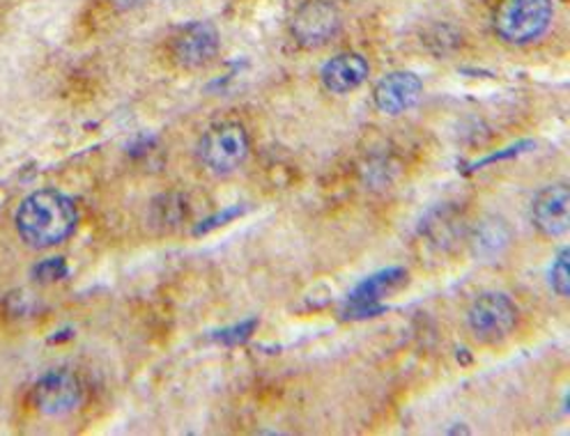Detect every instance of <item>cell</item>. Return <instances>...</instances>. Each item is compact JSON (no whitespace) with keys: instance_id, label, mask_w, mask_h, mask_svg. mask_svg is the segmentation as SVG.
<instances>
[{"instance_id":"4","label":"cell","mask_w":570,"mask_h":436,"mask_svg":"<svg viewBox=\"0 0 570 436\" xmlns=\"http://www.w3.org/2000/svg\"><path fill=\"white\" fill-rule=\"evenodd\" d=\"M343 28V12L334 0H306L291 21L293 40L302 49H323L327 47Z\"/></svg>"},{"instance_id":"8","label":"cell","mask_w":570,"mask_h":436,"mask_svg":"<svg viewBox=\"0 0 570 436\" xmlns=\"http://www.w3.org/2000/svg\"><path fill=\"white\" fill-rule=\"evenodd\" d=\"M531 224L543 237H563L570 228V189L552 185L539 191L531 202Z\"/></svg>"},{"instance_id":"3","label":"cell","mask_w":570,"mask_h":436,"mask_svg":"<svg viewBox=\"0 0 570 436\" xmlns=\"http://www.w3.org/2000/svg\"><path fill=\"white\" fill-rule=\"evenodd\" d=\"M248 152H252V140L239 122H219L212 125L196 145V157L200 166H205L214 175H228L237 170Z\"/></svg>"},{"instance_id":"14","label":"cell","mask_w":570,"mask_h":436,"mask_svg":"<svg viewBox=\"0 0 570 436\" xmlns=\"http://www.w3.org/2000/svg\"><path fill=\"white\" fill-rule=\"evenodd\" d=\"M256 319H248V321H242V324H237V326H233V329H226V331H222V336H219V340L222 343H226V345H237V343H242V340H246L248 336L254 334V329H256Z\"/></svg>"},{"instance_id":"1","label":"cell","mask_w":570,"mask_h":436,"mask_svg":"<svg viewBox=\"0 0 570 436\" xmlns=\"http://www.w3.org/2000/svg\"><path fill=\"white\" fill-rule=\"evenodd\" d=\"M17 232L30 248H51L62 244L79 224V211L71 198L60 191L42 189L30 194L17 209Z\"/></svg>"},{"instance_id":"7","label":"cell","mask_w":570,"mask_h":436,"mask_svg":"<svg viewBox=\"0 0 570 436\" xmlns=\"http://www.w3.org/2000/svg\"><path fill=\"white\" fill-rule=\"evenodd\" d=\"M83 399L81 382L69 370H51L42 375L32 388V403L40 414L60 418L75 412Z\"/></svg>"},{"instance_id":"6","label":"cell","mask_w":570,"mask_h":436,"mask_svg":"<svg viewBox=\"0 0 570 436\" xmlns=\"http://www.w3.org/2000/svg\"><path fill=\"white\" fill-rule=\"evenodd\" d=\"M222 49L219 30L209 21H191L177 28L170 38V60L180 69H203L214 62Z\"/></svg>"},{"instance_id":"10","label":"cell","mask_w":570,"mask_h":436,"mask_svg":"<svg viewBox=\"0 0 570 436\" xmlns=\"http://www.w3.org/2000/svg\"><path fill=\"white\" fill-rule=\"evenodd\" d=\"M472 256L481 262H497L513 244V230L502 216H483L468 235Z\"/></svg>"},{"instance_id":"9","label":"cell","mask_w":570,"mask_h":436,"mask_svg":"<svg viewBox=\"0 0 570 436\" xmlns=\"http://www.w3.org/2000/svg\"><path fill=\"white\" fill-rule=\"evenodd\" d=\"M423 83L412 71H391L373 90L375 108L384 116H401L419 103Z\"/></svg>"},{"instance_id":"2","label":"cell","mask_w":570,"mask_h":436,"mask_svg":"<svg viewBox=\"0 0 570 436\" xmlns=\"http://www.w3.org/2000/svg\"><path fill=\"white\" fill-rule=\"evenodd\" d=\"M554 21L552 0H499L492 28L504 44L527 47L539 42Z\"/></svg>"},{"instance_id":"12","label":"cell","mask_w":570,"mask_h":436,"mask_svg":"<svg viewBox=\"0 0 570 436\" xmlns=\"http://www.w3.org/2000/svg\"><path fill=\"white\" fill-rule=\"evenodd\" d=\"M407 278V274L399 267L394 269H384L371 278H366L360 287L354 289V293L350 295V308L352 313H380L382 308L375 306L384 293H389L391 287H396L399 283H403Z\"/></svg>"},{"instance_id":"11","label":"cell","mask_w":570,"mask_h":436,"mask_svg":"<svg viewBox=\"0 0 570 436\" xmlns=\"http://www.w3.org/2000/svg\"><path fill=\"white\" fill-rule=\"evenodd\" d=\"M371 75V65L362 53H338L325 62L320 81L332 95H350L362 88Z\"/></svg>"},{"instance_id":"15","label":"cell","mask_w":570,"mask_h":436,"mask_svg":"<svg viewBox=\"0 0 570 436\" xmlns=\"http://www.w3.org/2000/svg\"><path fill=\"white\" fill-rule=\"evenodd\" d=\"M65 274H67V267L62 258H51V260H45L40 267H35V276L40 280H58Z\"/></svg>"},{"instance_id":"16","label":"cell","mask_w":570,"mask_h":436,"mask_svg":"<svg viewBox=\"0 0 570 436\" xmlns=\"http://www.w3.org/2000/svg\"><path fill=\"white\" fill-rule=\"evenodd\" d=\"M109 3H111L116 10H120V12H129V10H136V8H140V6H146L148 0H109Z\"/></svg>"},{"instance_id":"5","label":"cell","mask_w":570,"mask_h":436,"mask_svg":"<svg viewBox=\"0 0 570 436\" xmlns=\"http://www.w3.org/2000/svg\"><path fill=\"white\" fill-rule=\"evenodd\" d=\"M468 326L481 343H502L518 326V306L502 293H485L470 306Z\"/></svg>"},{"instance_id":"13","label":"cell","mask_w":570,"mask_h":436,"mask_svg":"<svg viewBox=\"0 0 570 436\" xmlns=\"http://www.w3.org/2000/svg\"><path fill=\"white\" fill-rule=\"evenodd\" d=\"M568 258H570V250L561 248L559 256L554 258L552 267H550V285L554 293L566 299L570 295V269H568Z\"/></svg>"}]
</instances>
